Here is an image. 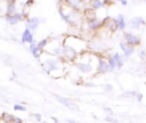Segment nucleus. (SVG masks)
<instances>
[{
  "instance_id": "1",
  "label": "nucleus",
  "mask_w": 146,
  "mask_h": 123,
  "mask_svg": "<svg viewBox=\"0 0 146 123\" xmlns=\"http://www.w3.org/2000/svg\"><path fill=\"white\" fill-rule=\"evenodd\" d=\"M41 64H42L43 69H44L47 73L51 74V75L55 74V72L60 71L62 67H63V65H64V63H63V60H62L60 58L52 57V56H50V55H48V54H47V56H46V59L41 60Z\"/></svg>"
},
{
  "instance_id": "2",
  "label": "nucleus",
  "mask_w": 146,
  "mask_h": 123,
  "mask_svg": "<svg viewBox=\"0 0 146 123\" xmlns=\"http://www.w3.org/2000/svg\"><path fill=\"white\" fill-rule=\"evenodd\" d=\"M80 55L70 46L67 44H62V55H60V59H64L65 62H76L78 57Z\"/></svg>"
},
{
  "instance_id": "3",
  "label": "nucleus",
  "mask_w": 146,
  "mask_h": 123,
  "mask_svg": "<svg viewBox=\"0 0 146 123\" xmlns=\"http://www.w3.org/2000/svg\"><path fill=\"white\" fill-rule=\"evenodd\" d=\"M46 54L52 56V57H57V58H60V55H62V44L58 43V41L56 40H52V41H48V44L44 49Z\"/></svg>"
},
{
  "instance_id": "4",
  "label": "nucleus",
  "mask_w": 146,
  "mask_h": 123,
  "mask_svg": "<svg viewBox=\"0 0 146 123\" xmlns=\"http://www.w3.org/2000/svg\"><path fill=\"white\" fill-rule=\"evenodd\" d=\"M54 97H55L56 100H57L59 104H62L64 107H66V108H68V109H72V110H78V109H79L78 105H76L72 99H70V98H67V97L59 96V95H54Z\"/></svg>"
},
{
  "instance_id": "5",
  "label": "nucleus",
  "mask_w": 146,
  "mask_h": 123,
  "mask_svg": "<svg viewBox=\"0 0 146 123\" xmlns=\"http://www.w3.org/2000/svg\"><path fill=\"white\" fill-rule=\"evenodd\" d=\"M74 65H75L76 69L79 72L83 73V74H89V73H91L94 71V67H92V65H91L90 62H84L82 59H76V62H75Z\"/></svg>"
},
{
  "instance_id": "6",
  "label": "nucleus",
  "mask_w": 146,
  "mask_h": 123,
  "mask_svg": "<svg viewBox=\"0 0 146 123\" xmlns=\"http://www.w3.org/2000/svg\"><path fill=\"white\" fill-rule=\"evenodd\" d=\"M123 38H124V42L128 46H130V47H133L135 48L136 46H138L140 43L139 36H137L136 34H133L131 32H124L123 33Z\"/></svg>"
},
{
  "instance_id": "7",
  "label": "nucleus",
  "mask_w": 146,
  "mask_h": 123,
  "mask_svg": "<svg viewBox=\"0 0 146 123\" xmlns=\"http://www.w3.org/2000/svg\"><path fill=\"white\" fill-rule=\"evenodd\" d=\"M42 19L40 17H36V16H32V17H27L26 18V27L27 30H30L31 32L38 30V27L40 26Z\"/></svg>"
},
{
  "instance_id": "8",
  "label": "nucleus",
  "mask_w": 146,
  "mask_h": 123,
  "mask_svg": "<svg viewBox=\"0 0 146 123\" xmlns=\"http://www.w3.org/2000/svg\"><path fill=\"white\" fill-rule=\"evenodd\" d=\"M98 73H106L110 71V66H108V62L105 58L99 57L97 60V67H96Z\"/></svg>"
},
{
  "instance_id": "9",
  "label": "nucleus",
  "mask_w": 146,
  "mask_h": 123,
  "mask_svg": "<svg viewBox=\"0 0 146 123\" xmlns=\"http://www.w3.org/2000/svg\"><path fill=\"white\" fill-rule=\"evenodd\" d=\"M86 24H87V27L90 31H97L100 27H103V22H102V19H98V18L89 19V20H87Z\"/></svg>"
},
{
  "instance_id": "10",
  "label": "nucleus",
  "mask_w": 146,
  "mask_h": 123,
  "mask_svg": "<svg viewBox=\"0 0 146 123\" xmlns=\"http://www.w3.org/2000/svg\"><path fill=\"white\" fill-rule=\"evenodd\" d=\"M21 41H22V43H29V44H31L34 41L33 32H31L27 28H24V31L21 34Z\"/></svg>"
},
{
  "instance_id": "11",
  "label": "nucleus",
  "mask_w": 146,
  "mask_h": 123,
  "mask_svg": "<svg viewBox=\"0 0 146 123\" xmlns=\"http://www.w3.org/2000/svg\"><path fill=\"white\" fill-rule=\"evenodd\" d=\"M146 22L144 20L143 17H139V16H136V17H132L129 23H128V26L130 28H139L141 25H145Z\"/></svg>"
},
{
  "instance_id": "12",
  "label": "nucleus",
  "mask_w": 146,
  "mask_h": 123,
  "mask_svg": "<svg viewBox=\"0 0 146 123\" xmlns=\"http://www.w3.org/2000/svg\"><path fill=\"white\" fill-rule=\"evenodd\" d=\"M16 13H17L16 1H14V0L7 1L6 2V11H5V15L6 16H11V15H14Z\"/></svg>"
},
{
  "instance_id": "13",
  "label": "nucleus",
  "mask_w": 146,
  "mask_h": 123,
  "mask_svg": "<svg viewBox=\"0 0 146 123\" xmlns=\"http://www.w3.org/2000/svg\"><path fill=\"white\" fill-rule=\"evenodd\" d=\"M22 19H23V14L22 13H16L11 16H6V22L9 25H16Z\"/></svg>"
},
{
  "instance_id": "14",
  "label": "nucleus",
  "mask_w": 146,
  "mask_h": 123,
  "mask_svg": "<svg viewBox=\"0 0 146 123\" xmlns=\"http://www.w3.org/2000/svg\"><path fill=\"white\" fill-rule=\"evenodd\" d=\"M121 57H122V56H121L119 52H114V54L107 59L108 66H110V71H113L114 68H116V64H117V62H119V59H120Z\"/></svg>"
},
{
  "instance_id": "15",
  "label": "nucleus",
  "mask_w": 146,
  "mask_h": 123,
  "mask_svg": "<svg viewBox=\"0 0 146 123\" xmlns=\"http://www.w3.org/2000/svg\"><path fill=\"white\" fill-rule=\"evenodd\" d=\"M120 48H121V50L123 51V56L125 57V58H128V57H130L133 52H135V48L133 47H130V46H128L125 42H120Z\"/></svg>"
},
{
  "instance_id": "16",
  "label": "nucleus",
  "mask_w": 146,
  "mask_h": 123,
  "mask_svg": "<svg viewBox=\"0 0 146 123\" xmlns=\"http://www.w3.org/2000/svg\"><path fill=\"white\" fill-rule=\"evenodd\" d=\"M36 44H38V42H36V41H33V42L30 44V51H31V54H32V56H33L34 58L40 59L41 56L43 55V52H41V51L38 49Z\"/></svg>"
},
{
  "instance_id": "17",
  "label": "nucleus",
  "mask_w": 146,
  "mask_h": 123,
  "mask_svg": "<svg viewBox=\"0 0 146 123\" xmlns=\"http://www.w3.org/2000/svg\"><path fill=\"white\" fill-rule=\"evenodd\" d=\"M90 5H91L90 8L96 11V10H99V9L104 8L105 5H106V2L103 1V0H92V1H90Z\"/></svg>"
},
{
  "instance_id": "18",
  "label": "nucleus",
  "mask_w": 146,
  "mask_h": 123,
  "mask_svg": "<svg viewBox=\"0 0 146 123\" xmlns=\"http://www.w3.org/2000/svg\"><path fill=\"white\" fill-rule=\"evenodd\" d=\"M115 19H116V24H117V30L123 31V30L125 28V26H127V23H125V20H124L123 15H122V14H119Z\"/></svg>"
},
{
  "instance_id": "19",
  "label": "nucleus",
  "mask_w": 146,
  "mask_h": 123,
  "mask_svg": "<svg viewBox=\"0 0 146 123\" xmlns=\"http://www.w3.org/2000/svg\"><path fill=\"white\" fill-rule=\"evenodd\" d=\"M14 120H15V116H14L13 114L5 112V113L1 115L0 122H1V123H14Z\"/></svg>"
},
{
  "instance_id": "20",
  "label": "nucleus",
  "mask_w": 146,
  "mask_h": 123,
  "mask_svg": "<svg viewBox=\"0 0 146 123\" xmlns=\"http://www.w3.org/2000/svg\"><path fill=\"white\" fill-rule=\"evenodd\" d=\"M48 39H42V40H40L39 42H38V44H36V47H38V49L41 51V52H44V49H46V47H47V44H48Z\"/></svg>"
},
{
  "instance_id": "21",
  "label": "nucleus",
  "mask_w": 146,
  "mask_h": 123,
  "mask_svg": "<svg viewBox=\"0 0 146 123\" xmlns=\"http://www.w3.org/2000/svg\"><path fill=\"white\" fill-rule=\"evenodd\" d=\"M13 108H14V110H17V112H26L27 110V107L22 104H15L13 106Z\"/></svg>"
},
{
  "instance_id": "22",
  "label": "nucleus",
  "mask_w": 146,
  "mask_h": 123,
  "mask_svg": "<svg viewBox=\"0 0 146 123\" xmlns=\"http://www.w3.org/2000/svg\"><path fill=\"white\" fill-rule=\"evenodd\" d=\"M136 93H137L136 91H124V92H122L121 98H132L136 96Z\"/></svg>"
},
{
  "instance_id": "23",
  "label": "nucleus",
  "mask_w": 146,
  "mask_h": 123,
  "mask_svg": "<svg viewBox=\"0 0 146 123\" xmlns=\"http://www.w3.org/2000/svg\"><path fill=\"white\" fill-rule=\"evenodd\" d=\"M103 110H104V113H105L106 116H113L112 108H110V107H103Z\"/></svg>"
},
{
  "instance_id": "24",
  "label": "nucleus",
  "mask_w": 146,
  "mask_h": 123,
  "mask_svg": "<svg viewBox=\"0 0 146 123\" xmlns=\"http://www.w3.org/2000/svg\"><path fill=\"white\" fill-rule=\"evenodd\" d=\"M105 121H106V122H110V123H120L119 120H116V118L113 117V116H105Z\"/></svg>"
},
{
  "instance_id": "25",
  "label": "nucleus",
  "mask_w": 146,
  "mask_h": 123,
  "mask_svg": "<svg viewBox=\"0 0 146 123\" xmlns=\"http://www.w3.org/2000/svg\"><path fill=\"white\" fill-rule=\"evenodd\" d=\"M50 121L51 122H49V120H42V123H58V120L55 116H50Z\"/></svg>"
},
{
  "instance_id": "26",
  "label": "nucleus",
  "mask_w": 146,
  "mask_h": 123,
  "mask_svg": "<svg viewBox=\"0 0 146 123\" xmlns=\"http://www.w3.org/2000/svg\"><path fill=\"white\" fill-rule=\"evenodd\" d=\"M33 118H34V121H35V122H42V115H41V114H39V113L33 114Z\"/></svg>"
},
{
  "instance_id": "27",
  "label": "nucleus",
  "mask_w": 146,
  "mask_h": 123,
  "mask_svg": "<svg viewBox=\"0 0 146 123\" xmlns=\"http://www.w3.org/2000/svg\"><path fill=\"white\" fill-rule=\"evenodd\" d=\"M104 90H105L106 92H112V91H113V85L110 84V83H106V84L104 85Z\"/></svg>"
},
{
  "instance_id": "28",
  "label": "nucleus",
  "mask_w": 146,
  "mask_h": 123,
  "mask_svg": "<svg viewBox=\"0 0 146 123\" xmlns=\"http://www.w3.org/2000/svg\"><path fill=\"white\" fill-rule=\"evenodd\" d=\"M122 66H123V58L121 57V58L119 59L117 64H116V68H117V69H120V68H122Z\"/></svg>"
},
{
  "instance_id": "29",
  "label": "nucleus",
  "mask_w": 146,
  "mask_h": 123,
  "mask_svg": "<svg viewBox=\"0 0 146 123\" xmlns=\"http://www.w3.org/2000/svg\"><path fill=\"white\" fill-rule=\"evenodd\" d=\"M139 57L141 59H146V51L145 50H140L139 51Z\"/></svg>"
},
{
  "instance_id": "30",
  "label": "nucleus",
  "mask_w": 146,
  "mask_h": 123,
  "mask_svg": "<svg viewBox=\"0 0 146 123\" xmlns=\"http://www.w3.org/2000/svg\"><path fill=\"white\" fill-rule=\"evenodd\" d=\"M135 97H136V99H137L138 101H141V99H143V93H141V92H137Z\"/></svg>"
},
{
  "instance_id": "31",
  "label": "nucleus",
  "mask_w": 146,
  "mask_h": 123,
  "mask_svg": "<svg viewBox=\"0 0 146 123\" xmlns=\"http://www.w3.org/2000/svg\"><path fill=\"white\" fill-rule=\"evenodd\" d=\"M14 123H23V121H22V118H19V117H16V116H15Z\"/></svg>"
},
{
  "instance_id": "32",
  "label": "nucleus",
  "mask_w": 146,
  "mask_h": 123,
  "mask_svg": "<svg viewBox=\"0 0 146 123\" xmlns=\"http://www.w3.org/2000/svg\"><path fill=\"white\" fill-rule=\"evenodd\" d=\"M120 2H121L122 6H127V5H128V1H127V0H121Z\"/></svg>"
},
{
  "instance_id": "33",
  "label": "nucleus",
  "mask_w": 146,
  "mask_h": 123,
  "mask_svg": "<svg viewBox=\"0 0 146 123\" xmlns=\"http://www.w3.org/2000/svg\"><path fill=\"white\" fill-rule=\"evenodd\" d=\"M67 122H68V123H80V122H78V121H75V120H71V118H68Z\"/></svg>"
}]
</instances>
